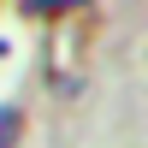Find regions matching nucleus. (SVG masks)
<instances>
[{
	"instance_id": "nucleus-1",
	"label": "nucleus",
	"mask_w": 148,
	"mask_h": 148,
	"mask_svg": "<svg viewBox=\"0 0 148 148\" xmlns=\"http://www.w3.org/2000/svg\"><path fill=\"white\" fill-rule=\"evenodd\" d=\"M89 0H24L30 18H65V12H83Z\"/></svg>"
},
{
	"instance_id": "nucleus-2",
	"label": "nucleus",
	"mask_w": 148,
	"mask_h": 148,
	"mask_svg": "<svg viewBox=\"0 0 148 148\" xmlns=\"http://www.w3.org/2000/svg\"><path fill=\"white\" fill-rule=\"evenodd\" d=\"M18 136H24V113L0 101V148H18Z\"/></svg>"
}]
</instances>
